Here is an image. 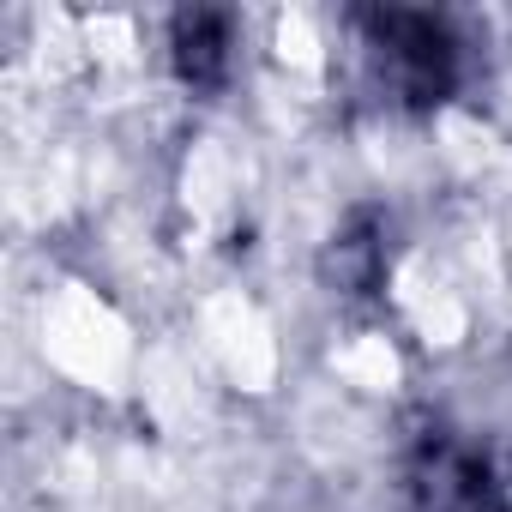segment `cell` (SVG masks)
Listing matches in <instances>:
<instances>
[{
    "instance_id": "cell-1",
    "label": "cell",
    "mask_w": 512,
    "mask_h": 512,
    "mask_svg": "<svg viewBox=\"0 0 512 512\" xmlns=\"http://www.w3.org/2000/svg\"><path fill=\"white\" fill-rule=\"evenodd\" d=\"M374 49L386 61V79L410 97V103H440L452 85V37L440 19L428 13H374L368 19Z\"/></svg>"
},
{
    "instance_id": "cell-2",
    "label": "cell",
    "mask_w": 512,
    "mask_h": 512,
    "mask_svg": "<svg viewBox=\"0 0 512 512\" xmlns=\"http://www.w3.org/2000/svg\"><path fill=\"white\" fill-rule=\"evenodd\" d=\"M223 49H229V19L223 13H181L175 19V61L193 85H211L223 73Z\"/></svg>"
}]
</instances>
